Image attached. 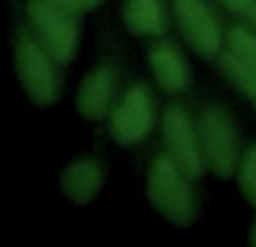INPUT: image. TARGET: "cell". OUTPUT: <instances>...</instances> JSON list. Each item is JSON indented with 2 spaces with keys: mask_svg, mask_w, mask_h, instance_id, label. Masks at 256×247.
<instances>
[{
  "mask_svg": "<svg viewBox=\"0 0 256 247\" xmlns=\"http://www.w3.org/2000/svg\"><path fill=\"white\" fill-rule=\"evenodd\" d=\"M182 176L168 158H158L148 173V200L164 218L184 227L194 220L196 202Z\"/></svg>",
  "mask_w": 256,
  "mask_h": 247,
  "instance_id": "cell-1",
  "label": "cell"
},
{
  "mask_svg": "<svg viewBox=\"0 0 256 247\" xmlns=\"http://www.w3.org/2000/svg\"><path fill=\"white\" fill-rule=\"evenodd\" d=\"M30 20L50 56L66 63L76 52V27L70 9L54 0H30Z\"/></svg>",
  "mask_w": 256,
  "mask_h": 247,
  "instance_id": "cell-2",
  "label": "cell"
},
{
  "mask_svg": "<svg viewBox=\"0 0 256 247\" xmlns=\"http://www.w3.org/2000/svg\"><path fill=\"white\" fill-rule=\"evenodd\" d=\"M200 135H202L204 158L212 171L218 178H230L238 162V144L232 120L220 108H209L200 120Z\"/></svg>",
  "mask_w": 256,
  "mask_h": 247,
  "instance_id": "cell-3",
  "label": "cell"
},
{
  "mask_svg": "<svg viewBox=\"0 0 256 247\" xmlns=\"http://www.w3.org/2000/svg\"><path fill=\"white\" fill-rule=\"evenodd\" d=\"M16 70L25 92L38 106H52L56 102V79L43 50L22 40L16 50Z\"/></svg>",
  "mask_w": 256,
  "mask_h": 247,
  "instance_id": "cell-4",
  "label": "cell"
},
{
  "mask_svg": "<svg viewBox=\"0 0 256 247\" xmlns=\"http://www.w3.org/2000/svg\"><path fill=\"white\" fill-rule=\"evenodd\" d=\"M164 146L168 160L184 173L186 178H198L202 171V155L196 142L194 128L180 108H168L164 115Z\"/></svg>",
  "mask_w": 256,
  "mask_h": 247,
  "instance_id": "cell-5",
  "label": "cell"
},
{
  "mask_svg": "<svg viewBox=\"0 0 256 247\" xmlns=\"http://www.w3.org/2000/svg\"><path fill=\"white\" fill-rule=\"evenodd\" d=\"M176 16L186 43L200 56H216L220 50V32L202 0H176Z\"/></svg>",
  "mask_w": 256,
  "mask_h": 247,
  "instance_id": "cell-6",
  "label": "cell"
},
{
  "mask_svg": "<svg viewBox=\"0 0 256 247\" xmlns=\"http://www.w3.org/2000/svg\"><path fill=\"white\" fill-rule=\"evenodd\" d=\"M150 122H153V112H150L148 92L144 88H132L112 115V137L124 146L135 144L148 132Z\"/></svg>",
  "mask_w": 256,
  "mask_h": 247,
  "instance_id": "cell-7",
  "label": "cell"
},
{
  "mask_svg": "<svg viewBox=\"0 0 256 247\" xmlns=\"http://www.w3.org/2000/svg\"><path fill=\"white\" fill-rule=\"evenodd\" d=\"M104 182V171L94 160H76L63 171L61 189L72 202L86 204L97 196Z\"/></svg>",
  "mask_w": 256,
  "mask_h": 247,
  "instance_id": "cell-8",
  "label": "cell"
},
{
  "mask_svg": "<svg viewBox=\"0 0 256 247\" xmlns=\"http://www.w3.org/2000/svg\"><path fill=\"white\" fill-rule=\"evenodd\" d=\"M112 94V74L106 68L94 70L90 76H86L79 88L76 97V110L88 120H102L108 110Z\"/></svg>",
  "mask_w": 256,
  "mask_h": 247,
  "instance_id": "cell-9",
  "label": "cell"
},
{
  "mask_svg": "<svg viewBox=\"0 0 256 247\" xmlns=\"http://www.w3.org/2000/svg\"><path fill=\"white\" fill-rule=\"evenodd\" d=\"M150 68L158 79V84L168 92H180L184 90L189 74H186V66L180 58V54L171 48V45H160L150 52Z\"/></svg>",
  "mask_w": 256,
  "mask_h": 247,
  "instance_id": "cell-10",
  "label": "cell"
},
{
  "mask_svg": "<svg viewBox=\"0 0 256 247\" xmlns=\"http://www.w3.org/2000/svg\"><path fill=\"white\" fill-rule=\"evenodd\" d=\"M124 20L132 34H160L164 25L162 7L158 0H130Z\"/></svg>",
  "mask_w": 256,
  "mask_h": 247,
  "instance_id": "cell-11",
  "label": "cell"
},
{
  "mask_svg": "<svg viewBox=\"0 0 256 247\" xmlns=\"http://www.w3.org/2000/svg\"><path fill=\"white\" fill-rule=\"evenodd\" d=\"M220 68H222V72H225L227 79H230L240 92L248 94L256 106V72L252 70V68H248L245 63H240L232 52L222 56Z\"/></svg>",
  "mask_w": 256,
  "mask_h": 247,
  "instance_id": "cell-12",
  "label": "cell"
},
{
  "mask_svg": "<svg viewBox=\"0 0 256 247\" xmlns=\"http://www.w3.org/2000/svg\"><path fill=\"white\" fill-rule=\"evenodd\" d=\"M230 48H232V54L240 63H245V66L256 72V36L252 32L243 30V27H234L230 32Z\"/></svg>",
  "mask_w": 256,
  "mask_h": 247,
  "instance_id": "cell-13",
  "label": "cell"
},
{
  "mask_svg": "<svg viewBox=\"0 0 256 247\" xmlns=\"http://www.w3.org/2000/svg\"><path fill=\"white\" fill-rule=\"evenodd\" d=\"M238 182H240V189H243V196L256 207V146L248 150V155L240 162Z\"/></svg>",
  "mask_w": 256,
  "mask_h": 247,
  "instance_id": "cell-14",
  "label": "cell"
},
{
  "mask_svg": "<svg viewBox=\"0 0 256 247\" xmlns=\"http://www.w3.org/2000/svg\"><path fill=\"white\" fill-rule=\"evenodd\" d=\"M218 2H222L232 12L240 14L243 18H248L256 27V0H218Z\"/></svg>",
  "mask_w": 256,
  "mask_h": 247,
  "instance_id": "cell-15",
  "label": "cell"
},
{
  "mask_svg": "<svg viewBox=\"0 0 256 247\" xmlns=\"http://www.w3.org/2000/svg\"><path fill=\"white\" fill-rule=\"evenodd\" d=\"M54 2L63 4V7L70 9V12H86V9L97 7L102 0H54Z\"/></svg>",
  "mask_w": 256,
  "mask_h": 247,
  "instance_id": "cell-16",
  "label": "cell"
},
{
  "mask_svg": "<svg viewBox=\"0 0 256 247\" xmlns=\"http://www.w3.org/2000/svg\"><path fill=\"white\" fill-rule=\"evenodd\" d=\"M250 243L256 247V222H254V227H252V234H250Z\"/></svg>",
  "mask_w": 256,
  "mask_h": 247,
  "instance_id": "cell-17",
  "label": "cell"
}]
</instances>
